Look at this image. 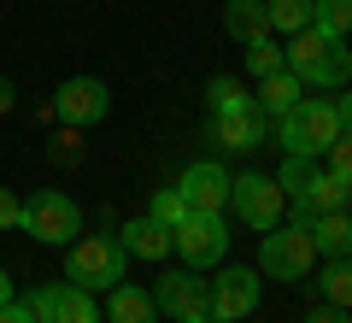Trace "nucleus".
Returning a JSON list of instances; mask_svg holds the SVG:
<instances>
[{"label":"nucleus","mask_w":352,"mask_h":323,"mask_svg":"<svg viewBox=\"0 0 352 323\" xmlns=\"http://www.w3.org/2000/svg\"><path fill=\"white\" fill-rule=\"evenodd\" d=\"M282 65H288L300 83H311V88H346V76H352L346 41H340V36H323V30H300V36H288Z\"/></svg>","instance_id":"f257e3e1"},{"label":"nucleus","mask_w":352,"mask_h":323,"mask_svg":"<svg viewBox=\"0 0 352 323\" xmlns=\"http://www.w3.org/2000/svg\"><path fill=\"white\" fill-rule=\"evenodd\" d=\"M124 241H118V229H100V236H76L71 253H65V282L88 288V294H106L112 282H124Z\"/></svg>","instance_id":"f03ea898"},{"label":"nucleus","mask_w":352,"mask_h":323,"mask_svg":"<svg viewBox=\"0 0 352 323\" xmlns=\"http://www.w3.org/2000/svg\"><path fill=\"white\" fill-rule=\"evenodd\" d=\"M276 141H282V153L323 159V153L340 141V112H335V100H300L294 112H282V118H276Z\"/></svg>","instance_id":"7ed1b4c3"},{"label":"nucleus","mask_w":352,"mask_h":323,"mask_svg":"<svg viewBox=\"0 0 352 323\" xmlns=\"http://www.w3.org/2000/svg\"><path fill=\"white\" fill-rule=\"evenodd\" d=\"M311 264H317V247H311V229H305V224L264 229V241H258V276H270V282H305Z\"/></svg>","instance_id":"20e7f679"},{"label":"nucleus","mask_w":352,"mask_h":323,"mask_svg":"<svg viewBox=\"0 0 352 323\" xmlns=\"http://www.w3.org/2000/svg\"><path fill=\"white\" fill-rule=\"evenodd\" d=\"M24 229L41 241V247H71L82 236V206H76L65 188H36L24 200Z\"/></svg>","instance_id":"39448f33"},{"label":"nucleus","mask_w":352,"mask_h":323,"mask_svg":"<svg viewBox=\"0 0 352 323\" xmlns=\"http://www.w3.org/2000/svg\"><path fill=\"white\" fill-rule=\"evenodd\" d=\"M170 253H182L188 271H212V264H223V253H229L223 211H188V218L170 229Z\"/></svg>","instance_id":"423d86ee"},{"label":"nucleus","mask_w":352,"mask_h":323,"mask_svg":"<svg viewBox=\"0 0 352 323\" xmlns=\"http://www.w3.org/2000/svg\"><path fill=\"white\" fill-rule=\"evenodd\" d=\"M282 206H288V200H282L276 176H258V171L229 176V211H235V218L252 229V236L276 229V224H282Z\"/></svg>","instance_id":"0eeeda50"},{"label":"nucleus","mask_w":352,"mask_h":323,"mask_svg":"<svg viewBox=\"0 0 352 323\" xmlns=\"http://www.w3.org/2000/svg\"><path fill=\"white\" fill-rule=\"evenodd\" d=\"M264 129H270V118H264L258 100H247V106H223V112L206 118V141L223 153H252L264 147Z\"/></svg>","instance_id":"6e6552de"},{"label":"nucleus","mask_w":352,"mask_h":323,"mask_svg":"<svg viewBox=\"0 0 352 323\" xmlns=\"http://www.w3.org/2000/svg\"><path fill=\"white\" fill-rule=\"evenodd\" d=\"M106 112H112V94H106L100 76H65L59 94H53V118L65 129H88V124H100Z\"/></svg>","instance_id":"1a4fd4ad"},{"label":"nucleus","mask_w":352,"mask_h":323,"mask_svg":"<svg viewBox=\"0 0 352 323\" xmlns=\"http://www.w3.org/2000/svg\"><path fill=\"white\" fill-rule=\"evenodd\" d=\"M30 311H36V323H100V306H94V294L76 282H41L30 288Z\"/></svg>","instance_id":"9d476101"},{"label":"nucleus","mask_w":352,"mask_h":323,"mask_svg":"<svg viewBox=\"0 0 352 323\" xmlns=\"http://www.w3.org/2000/svg\"><path fill=\"white\" fill-rule=\"evenodd\" d=\"M258 271H247V264H235V271H223L217 282H206V311H212L217 323H241L258 311Z\"/></svg>","instance_id":"9b49d317"},{"label":"nucleus","mask_w":352,"mask_h":323,"mask_svg":"<svg viewBox=\"0 0 352 323\" xmlns=\"http://www.w3.org/2000/svg\"><path fill=\"white\" fill-rule=\"evenodd\" d=\"M153 306H159V317H176V323H188V317H200L206 311V282H200V271H164L159 282H153Z\"/></svg>","instance_id":"f8f14e48"},{"label":"nucleus","mask_w":352,"mask_h":323,"mask_svg":"<svg viewBox=\"0 0 352 323\" xmlns=\"http://www.w3.org/2000/svg\"><path fill=\"white\" fill-rule=\"evenodd\" d=\"M176 188H182L188 211H223L229 206V171L217 159H194L188 171L176 176Z\"/></svg>","instance_id":"ddd939ff"},{"label":"nucleus","mask_w":352,"mask_h":323,"mask_svg":"<svg viewBox=\"0 0 352 323\" xmlns=\"http://www.w3.org/2000/svg\"><path fill=\"white\" fill-rule=\"evenodd\" d=\"M346 194H352V188L340 183L335 171H311L305 194L294 200V224H311V218H323V211H346Z\"/></svg>","instance_id":"4468645a"},{"label":"nucleus","mask_w":352,"mask_h":323,"mask_svg":"<svg viewBox=\"0 0 352 323\" xmlns=\"http://www.w3.org/2000/svg\"><path fill=\"white\" fill-rule=\"evenodd\" d=\"M106 317L112 323H159V306L141 282H112L106 288Z\"/></svg>","instance_id":"2eb2a0df"},{"label":"nucleus","mask_w":352,"mask_h":323,"mask_svg":"<svg viewBox=\"0 0 352 323\" xmlns=\"http://www.w3.org/2000/svg\"><path fill=\"white\" fill-rule=\"evenodd\" d=\"M311 247H317V259H346L352 253V218L346 211H323V218H311Z\"/></svg>","instance_id":"dca6fc26"},{"label":"nucleus","mask_w":352,"mask_h":323,"mask_svg":"<svg viewBox=\"0 0 352 323\" xmlns=\"http://www.w3.org/2000/svg\"><path fill=\"white\" fill-rule=\"evenodd\" d=\"M118 241H124L129 259H147V264L170 253V229L153 224V218H135V224H124V229H118Z\"/></svg>","instance_id":"f3484780"},{"label":"nucleus","mask_w":352,"mask_h":323,"mask_svg":"<svg viewBox=\"0 0 352 323\" xmlns=\"http://www.w3.org/2000/svg\"><path fill=\"white\" fill-rule=\"evenodd\" d=\"M223 30H229L235 41L270 36V12H264V0H229V6H223Z\"/></svg>","instance_id":"a211bd4d"},{"label":"nucleus","mask_w":352,"mask_h":323,"mask_svg":"<svg viewBox=\"0 0 352 323\" xmlns=\"http://www.w3.org/2000/svg\"><path fill=\"white\" fill-rule=\"evenodd\" d=\"M317 300H323V306L352 311V253H346V259H323V276H317Z\"/></svg>","instance_id":"6ab92c4d"},{"label":"nucleus","mask_w":352,"mask_h":323,"mask_svg":"<svg viewBox=\"0 0 352 323\" xmlns=\"http://www.w3.org/2000/svg\"><path fill=\"white\" fill-rule=\"evenodd\" d=\"M300 88H305V83H300L294 71H276V76H264V83H258V94H252V100L264 106V118H282V112H294V106H300V100H294Z\"/></svg>","instance_id":"aec40b11"},{"label":"nucleus","mask_w":352,"mask_h":323,"mask_svg":"<svg viewBox=\"0 0 352 323\" xmlns=\"http://www.w3.org/2000/svg\"><path fill=\"white\" fill-rule=\"evenodd\" d=\"M264 12H270V30H276V36L311 30V0H264Z\"/></svg>","instance_id":"412c9836"},{"label":"nucleus","mask_w":352,"mask_h":323,"mask_svg":"<svg viewBox=\"0 0 352 323\" xmlns=\"http://www.w3.org/2000/svg\"><path fill=\"white\" fill-rule=\"evenodd\" d=\"M311 30L323 36H352V0H311Z\"/></svg>","instance_id":"4be33fe9"},{"label":"nucleus","mask_w":352,"mask_h":323,"mask_svg":"<svg viewBox=\"0 0 352 323\" xmlns=\"http://www.w3.org/2000/svg\"><path fill=\"white\" fill-rule=\"evenodd\" d=\"M311 171H317V159H305V153H288V159H282V171H276L282 200H300V194H305V183H311Z\"/></svg>","instance_id":"5701e85b"},{"label":"nucleus","mask_w":352,"mask_h":323,"mask_svg":"<svg viewBox=\"0 0 352 323\" xmlns=\"http://www.w3.org/2000/svg\"><path fill=\"white\" fill-rule=\"evenodd\" d=\"M247 71H252V83H264V76H276V71H288V65H282V48H276L270 36L247 41Z\"/></svg>","instance_id":"b1692460"},{"label":"nucleus","mask_w":352,"mask_h":323,"mask_svg":"<svg viewBox=\"0 0 352 323\" xmlns=\"http://www.w3.org/2000/svg\"><path fill=\"white\" fill-rule=\"evenodd\" d=\"M147 218H153V224H164V229H176L182 218H188V200H182V188H159Z\"/></svg>","instance_id":"393cba45"},{"label":"nucleus","mask_w":352,"mask_h":323,"mask_svg":"<svg viewBox=\"0 0 352 323\" xmlns=\"http://www.w3.org/2000/svg\"><path fill=\"white\" fill-rule=\"evenodd\" d=\"M247 83H241V76H212V88H206V106H212V112H223V106H247Z\"/></svg>","instance_id":"a878e982"},{"label":"nucleus","mask_w":352,"mask_h":323,"mask_svg":"<svg viewBox=\"0 0 352 323\" xmlns=\"http://www.w3.org/2000/svg\"><path fill=\"white\" fill-rule=\"evenodd\" d=\"M323 165H329V171H335V176H340V183H346V188H352V136H340L335 147L323 153Z\"/></svg>","instance_id":"bb28decb"},{"label":"nucleus","mask_w":352,"mask_h":323,"mask_svg":"<svg viewBox=\"0 0 352 323\" xmlns=\"http://www.w3.org/2000/svg\"><path fill=\"white\" fill-rule=\"evenodd\" d=\"M0 229H24V200L12 188H0Z\"/></svg>","instance_id":"cd10ccee"},{"label":"nucleus","mask_w":352,"mask_h":323,"mask_svg":"<svg viewBox=\"0 0 352 323\" xmlns=\"http://www.w3.org/2000/svg\"><path fill=\"white\" fill-rule=\"evenodd\" d=\"M0 323H36V311H30V300H24V294H12L6 306H0Z\"/></svg>","instance_id":"c85d7f7f"},{"label":"nucleus","mask_w":352,"mask_h":323,"mask_svg":"<svg viewBox=\"0 0 352 323\" xmlns=\"http://www.w3.org/2000/svg\"><path fill=\"white\" fill-rule=\"evenodd\" d=\"M305 323H352V311H340V306H317Z\"/></svg>","instance_id":"c756f323"},{"label":"nucleus","mask_w":352,"mask_h":323,"mask_svg":"<svg viewBox=\"0 0 352 323\" xmlns=\"http://www.w3.org/2000/svg\"><path fill=\"white\" fill-rule=\"evenodd\" d=\"M335 112H340V136H352V88H340V106H335Z\"/></svg>","instance_id":"7c9ffc66"},{"label":"nucleus","mask_w":352,"mask_h":323,"mask_svg":"<svg viewBox=\"0 0 352 323\" xmlns=\"http://www.w3.org/2000/svg\"><path fill=\"white\" fill-rule=\"evenodd\" d=\"M53 159H65V165H76L82 153H76V136H65V141H53Z\"/></svg>","instance_id":"2f4dec72"},{"label":"nucleus","mask_w":352,"mask_h":323,"mask_svg":"<svg viewBox=\"0 0 352 323\" xmlns=\"http://www.w3.org/2000/svg\"><path fill=\"white\" fill-rule=\"evenodd\" d=\"M12 100H18V88L6 83V76H0V112H12Z\"/></svg>","instance_id":"473e14b6"},{"label":"nucleus","mask_w":352,"mask_h":323,"mask_svg":"<svg viewBox=\"0 0 352 323\" xmlns=\"http://www.w3.org/2000/svg\"><path fill=\"white\" fill-rule=\"evenodd\" d=\"M6 300H12V276L0 271V306H6Z\"/></svg>","instance_id":"72a5a7b5"},{"label":"nucleus","mask_w":352,"mask_h":323,"mask_svg":"<svg viewBox=\"0 0 352 323\" xmlns=\"http://www.w3.org/2000/svg\"><path fill=\"white\" fill-rule=\"evenodd\" d=\"M188 323H217V317H212V311H200V317H188Z\"/></svg>","instance_id":"f704fd0d"}]
</instances>
